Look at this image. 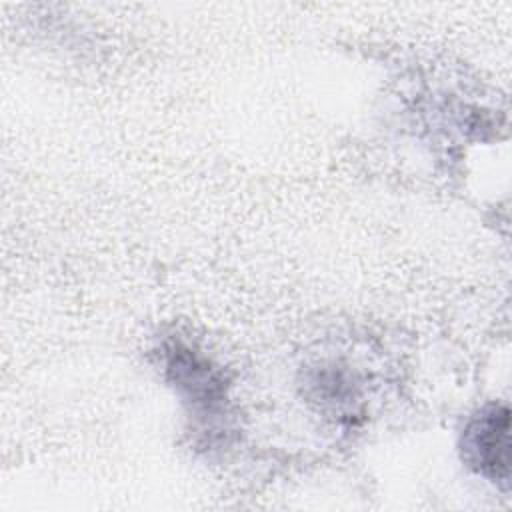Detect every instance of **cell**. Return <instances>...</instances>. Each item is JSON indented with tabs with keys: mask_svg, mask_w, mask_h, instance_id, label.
<instances>
[{
	"mask_svg": "<svg viewBox=\"0 0 512 512\" xmlns=\"http://www.w3.org/2000/svg\"><path fill=\"white\" fill-rule=\"evenodd\" d=\"M462 456L470 468L492 482L510 480V412L492 404L478 412L462 436Z\"/></svg>",
	"mask_w": 512,
	"mask_h": 512,
	"instance_id": "cell-1",
	"label": "cell"
}]
</instances>
